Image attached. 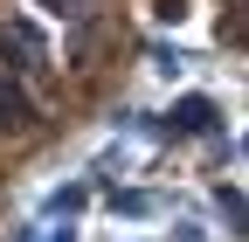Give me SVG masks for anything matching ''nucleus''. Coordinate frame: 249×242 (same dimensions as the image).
I'll list each match as a JSON object with an SVG mask.
<instances>
[{"instance_id":"obj_1","label":"nucleus","mask_w":249,"mask_h":242,"mask_svg":"<svg viewBox=\"0 0 249 242\" xmlns=\"http://www.w3.org/2000/svg\"><path fill=\"white\" fill-rule=\"evenodd\" d=\"M0 125L7 132H21V125H35V97L14 83V76H0Z\"/></svg>"},{"instance_id":"obj_2","label":"nucleus","mask_w":249,"mask_h":242,"mask_svg":"<svg viewBox=\"0 0 249 242\" xmlns=\"http://www.w3.org/2000/svg\"><path fill=\"white\" fill-rule=\"evenodd\" d=\"M173 125H180V132H214V104H208V97H187V104L173 111Z\"/></svg>"},{"instance_id":"obj_3","label":"nucleus","mask_w":249,"mask_h":242,"mask_svg":"<svg viewBox=\"0 0 249 242\" xmlns=\"http://www.w3.org/2000/svg\"><path fill=\"white\" fill-rule=\"evenodd\" d=\"M42 7L62 14V21H83V14H90V0H42Z\"/></svg>"}]
</instances>
